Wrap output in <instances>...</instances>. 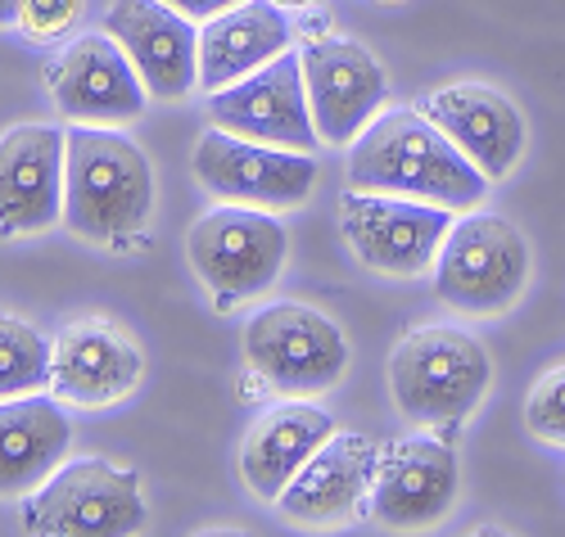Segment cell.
Wrapping results in <instances>:
<instances>
[{
  "mask_svg": "<svg viewBox=\"0 0 565 537\" xmlns=\"http://www.w3.org/2000/svg\"><path fill=\"white\" fill-rule=\"evenodd\" d=\"M64 222V131L23 122L0 136V235H41Z\"/></svg>",
  "mask_w": 565,
  "mask_h": 537,
  "instance_id": "obj_14",
  "label": "cell"
},
{
  "mask_svg": "<svg viewBox=\"0 0 565 537\" xmlns=\"http://www.w3.org/2000/svg\"><path fill=\"white\" fill-rule=\"evenodd\" d=\"M82 14V0H23L19 28L32 41H60Z\"/></svg>",
  "mask_w": 565,
  "mask_h": 537,
  "instance_id": "obj_24",
  "label": "cell"
},
{
  "mask_svg": "<svg viewBox=\"0 0 565 537\" xmlns=\"http://www.w3.org/2000/svg\"><path fill=\"white\" fill-rule=\"evenodd\" d=\"M55 344L19 316H0V402L51 388Z\"/></svg>",
  "mask_w": 565,
  "mask_h": 537,
  "instance_id": "obj_22",
  "label": "cell"
},
{
  "mask_svg": "<svg viewBox=\"0 0 565 537\" xmlns=\"http://www.w3.org/2000/svg\"><path fill=\"white\" fill-rule=\"evenodd\" d=\"M299 60L317 136L326 144H353L390 95L381 60L362 51L358 41H312L299 51Z\"/></svg>",
  "mask_w": 565,
  "mask_h": 537,
  "instance_id": "obj_12",
  "label": "cell"
},
{
  "mask_svg": "<svg viewBox=\"0 0 565 537\" xmlns=\"http://www.w3.org/2000/svg\"><path fill=\"white\" fill-rule=\"evenodd\" d=\"M19 10H23V0H0V28L19 23Z\"/></svg>",
  "mask_w": 565,
  "mask_h": 537,
  "instance_id": "obj_26",
  "label": "cell"
},
{
  "mask_svg": "<svg viewBox=\"0 0 565 537\" xmlns=\"http://www.w3.org/2000/svg\"><path fill=\"white\" fill-rule=\"evenodd\" d=\"M154 172L146 150L109 127L64 131V226L90 244H122L150 222Z\"/></svg>",
  "mask_w": 565,
  "mask_h": 537,
  "instance_id": "obj_2",
  "label": "cell"
},
{
  "mask_svg": "<svg viewBox=\"0 0 565 537\" xmlns=\"http://www.w3.org/2000/svg\"><path fill=\"white\" fill-rule=\"evenodd\" d=\"M73 448V425L60 398L23 394L0 402V497L19 502L51 479Z\"/></svg>",
  "mask_w": 565,
  "mask_h": 537,
  "instance_id": "obj_19",
  "label": "cell"
},
{
  "mask_svg": "<svg viewBox=\"0 0 565 537\" xmlns=\"http://www.w3.org/2000/svg\"><path fill=\"white\" fill-rule=\"evenodd\" d=\"M276 6H308V0H276Z\"/></svg>",
  "mask_w": 565,
  "mask_h": 537,
  "instance_id": "obj_27",
  "label": "cell"
},
{
  "mask_svg": "<svg viewBox=\"0 0 565 537\" xmlns=\"http://www.w3.org/2000/svg\"><path fill=\"white\" fill-rule=\"evenodd\" d=\"M321 168L303 150H280V144H258L245 136H231L222 127L204 131L195 144V181L222 204H249V208H299Z\"/></svg>",
  "mask_w": 565,
  "mask_h": 537,
  "instance_id": "obj_8",
  "label": "cell"
},
{
  "mask_svg": "<svg viewBox=\"0 0 565 537\" xmlns=\"http://www.w3.org/2000/svg\"><path fill=\"white\" fill-rule=\"evenodd\" d=\"M51 90L73 122H131L146 109V82L109 32H86L51 64Z\"/></svg>",
  "mask_w": 565,
  "mask_h": 537,
  "instance_id": "obj_15",
  "label": "cell"
},
{
  "mask_svg": "<svg viewBox=\"0 0 565 537\" xmlns=\"http://www.w3.org/2000/svg\"><path fill=\"white\" fill-rule=\"evenodd\" d=\"M245 357L276 394L312 398L344 379L349 339L331 316L308 303H271L245 325Z\"/></svg>",
  "mask_w": 565,
  "mask_h": 537,
  "instance_id": "obj_7",
  "label": "cell"
},
{
  "mask_svg": "<svg viewBox=\"0 0 565 537\" xmlns=\"http://www.w3.org/2000/svg\"><path fill=\"white\" fill-rule=\"evenodd\" d=\"M335 433V420L308 398L271 407L245 438L241 448V474L249 483V493L263 502H276L286 493V483L312 461V452Z\"/></svg>",
  "mask_w": 565,
  "mask_h": 537,
  "instance_id": "obj_21",
  "label": "cell"
},
{
  "mask_svg": "<svg viewBox=\"0 0 565 537\" xmlns=\"http://www.w3.org/2000/svg\"><path fill=\"white\" fill-rule=\"evenodd\" d=\"M105 32L127 51L146 90L159 100H181L200 86V28L168 0H114Z\"/></svg>",
  "mask_w": 565,
  "mask_h": 537,
  "instance_id": "obj_13",
  "label": "cell"
},
{
  "mask_svg": "<svg viewBox=\"0 0 565 537\" xmlns=\"http://www.w3.org/2000/svg\"><path fill=\"white\" fill-rule=\"evenodd\" d=\"M530 280V244L498 213H466L448 226L439 258H435V289L452 312L466 316H498L525 294Z\"/></svg>",
  "mask_w": 565,
  "mask_h": 537,
  "instance_id": "obj_4",
  "label": "cell"
},
{
  "mask_svg": "<svg viewBox=\"0 0 565 537\" xmlns=\"http://www.w3.org/2000/svg\"><path fill=\"white\" fill-rule=\"evenodd\" d=\"M140 370H146V362L122 330L105 321H77L55 339L51 388L60 402L109 407L140 384Z\"/></svg>",
  "mask_w": 565,
  "mask_h": 537,
  "instance_id": "obj_17",
  "label": "cell"
},
{
  "mask_svg": "<svg viewBox=\"0 0 565 537\" xmlns=\"http://www.w3.org/2000/svg\"><path fill=\"white\" fill-rule=\"evenodd\" d=\"M349 190L403 194L470 213L489 194V176L457 150L439 122L416 109H394L371 118L349 144Z\"/></svg>",
  "mask_w": 565,
  "mask_h": 537,
  "instance_id": "obj_1",
  "label": "cell"
},
{
  "mask_svg": "<svg viewBox=\"0 0 565 537\" xmlns=\"http://www.w3.org/2000/svg\"><path fill=\"white\" fill-rule=\"evenodd\" d=\"M525 429L539 443L565 448V366L547 370L525 398Z\"/></svg>",
  "mask_w": 565,
  "mask_h": 537,
  "instance_id": "obj_23",
  "label": "cell"
},
{
  "mask_svg": "<svg viewBox=\"0 0 565 537\" xmlns=\"http://www.w3.org/2000/svg\"><path fill=\"white\" fill-rule=\"evenodd\" d=\"M375 457H381V448H375L371 438L335 429L312 452V461L286 483V493L276 497V506L286 511V519L308 524V528L349 524L375 483Z\"/></svg>",
  "mask_w": 565,
  "mask_h": 537,
  "instance_id": "obj_16",
  "label": "cell"
},
{
  "mask_svg": "<svg viewBox=\"0 0 565 537\" xmlns=\"http://www.w3.org/2000/svg\"><path fill=\"white\" fill-rule=\"evenodd\" d=\"M209 118L231 136L280 144V150L312 154L321 144L312 109H308L303 60L295 51H280L271 64L254 68L249 77L231 82L222 90H209Z\"/></svg>",
  "mask_w": 565,
  "mask_h": 537,
  "instance_id": "obj_9",
  "label": "cell"
},
{
  "mask_svg": "<svg viewBox=\"0 0 565 537\" xmlns=\"http://www.w3.org/2000/svg\"><path fill=\"white\" fill-rule=\"evenodd\" d=\"M185 254H191V267L209 284L217 308L226 312L245 299H258L263 289H271V280L286 267L290 239H286V226L267 208L217 204L191 226Z\"/></svg>",
  "mask_w": 565,
  "mask_h": 537,
  "instance_id": "obj_6",
  "label": "cell"
},
{
  "mask_svg": "<svg viewBox=\"0 0 565 537\" xmlns=\"http://www.w3.org/2000/svg\"><path fill=\"white\" fill-rule=\"evenodd\" d=\"M461 483L457 448L430 433L394 438L375 457V483H371V519L385 528H430L439 524Z\"/></svg>",
  "mask_w": 565,
  "mask_h": 537,
  "instance_id": "obj_11",
  "label": "cell"
},
{
  "mask_svg": "<svg viewBox=\"0 0 565 537\" xmlns=\"http://www.w3.org/2000/svg\"><path fill=\"white\" fill-rule=\"evenodd\" d=\"M146 497L136 470L100 457L68 461L23 497V528L41 537H122L146 528Z\"/></svg>",
  "mask_w": 565,
  "mask_h": 537,
  "instance_id": "obj_5",
  "label": "cell"
},
{
  "mask_svg": "<svg viewBox=\"0 0 565 537\" xmlns=\"http://www.w3.org/2000/svg\"><path fill=\"white\" fill-rule=\"evenodd\" d=\"M493 362L476 334L457 325H426L398 339L390 357L394 402L412 425L457 429L489 394Z\"/></svg>",
  "mask_w": 565,
  "mask_h": 537,
  "instance_id": "obj_3",
  "label": "cell"
},
{
  "mask_svg": "<svg viewBox=\"0 0 565 537\" xmlns=\"http://www.w3.org/2000/svg\"><path fill=\"white\" fill-rule=\"evenodd\" d=\"M340 222L362 267L385 271V276H420L439 258V244L452 226V208H439L426 200H403V194L353 190L344 194Z\"/></svg>",
  "mask_w": 565,
  "mask_h": 537,
  "instance_id": "obj_10",
  "label": "cell"
},
{
  "mask_svg": "<svg viewBox=\"0 0 565 537\" xmlns=\"http://www.w3.org/2000/svg\"><path fill=\"white\" fill-rule=\"evenodd\" d=\"M168 6L181 10L185 19H213V14L231 10V6H241V0H168Z\"/></svg>",
  "mask_w": 565,
  "mask_h": 537,
  "instance_id": "obj_25",
  "label": "cell"
},
{
  "mask_svg": "<svg viewBox=\"0 0 565 537\" xmlns=\"http://www.w3.org/2000/svg\"><path fill=\"white\" fill-rule=\"evenodd\" d=\"M290 45V19L276 0H241L200 28V90H222L271 64Z\"/></svg>",
  "mask_w": 565,
  "mask_h": 537,
  "instance_id": "obj_20",
  "label": "cell"
},
{
  "mask_svg": "<svg viewBox=\"0 0 565 537\" xmlns=\"http://www.w3.org/2000/svg\"><path fill=\"white\" fill-rule=\"evenodd\" d=\"M426 118L439 122L457 150L476 163L489 181L507 176L525 150V118L502 90L480 82L444 86L426 100Z\"/></svg>",
  "mask_w": 565,
  "mask_h": 537,
  "instance_id": "obj_18",
  "label": "cell"
}]
</instances>
